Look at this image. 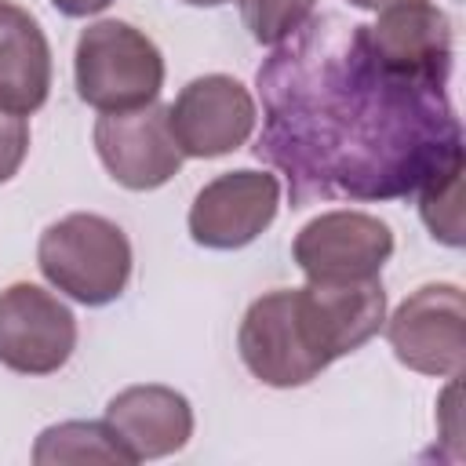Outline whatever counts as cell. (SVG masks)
I'll return each instance as SVG.
<instances>
[{"instance_id":"5bb4252c","label":"cell","mask_w":466,"mask_h":466,"mask_svg":"<svg viewBox=\"0 0 466 466\" xmlns=\"http://www.w3.org/2000/svg\"><path fill=\"white\" fill-rule=\"evenodd\" d=\"M51 95V44L40 22L0 0V109L15 116L36 113Z\"/></svg>"},{"instance_id":"7a4b0ae2","label":"cell","mask_w":466,"mask_h":466,"mask_svg":"<svg viewBox=\"0 0 466 466\" xmlns=\"http://www.w3.org/2000/svg\"><path fill=\"white\" fill-rule=\"evenodd\" d=\"M127 233L95 211H73L51 222L36 244V266L51 288L80 306H109L131 280Z\"/></svg>"},{"instance_id":"3957f363","label":"cell","mask_w":466,"mask_h":466,"mask_svg":"<svg viewBox=\"0 0 466 466\" xmlns=\"http://www.w3.org/2000/svg\"><path fill=\"white\" fill-rule=\"evenodd\" d=\"M76 95L98 113H127L160 98L164 55L160 47L120 18L91 22L73 51Z\"/></svg>"},{"instance_id":"ac0fdd59","label":"cell","mask_w":466,"mask_h":466,"mask_svg":"<svg viewBox=\"0 0 466 466\" xmlns=\"http://www.w3.org/2000/svg\"><path fill=\"white\" fill-rule=\"evenodd\" d=\"M25 153H29V124H25V116H15V113L0 109V182L18 175Z\"/></svg>"},{"instance_id":"9c48e42d","label":"cell","mask_w":466,"mask_h":466,"mask_svg":"<svg viewBox=\"0 0 466 466\" xmlns=\"http://www.w3.org/2000/svg\"><path fill=\"white\" fill-rule=\"evenodd\" d=\"M280 208V182L269 171L237 167L200 186L189 204V237L211 251H237L262 237Z\"/></svg>"},{"instance_id":"d6986e66","label":"cell","mask_w":466,"mask_h":466,"mask_svg":"<svg viewBox=\"0 0 466 466\" xmlns=\"http://www.w3.org/2000/svg\"><path fill=\"white\" fill-rule=\"evenodd\" d=\"M55 11H62L66 18H87V15H98L106 11L113 0H51Z\"/></svg>"},{"instance_id":"7c38bea8","label":"cell","mask_w":466,"mask_h":466,"mask_svg":"<svg viewBox=\"0 0 466 466\" xmlns=\"http://www.w3.org/2000/svg\"><path fill=\"white\" fill-rule=\"evenodd\" d=\"M102 422L109 426L113 441L124 448L127 462H149L175 455L193 437V404L160 382H142L120 390L109 404Z\"/></svg>"},{"instance_id":"6da1fadb","label":"cell","mask_w":466,"mask_h":466,"mask_svg":"<svg viewBox=\"0 0 466 466\" xmlns=\"http://www.w3.org/2000/svg\"><path fill=\"white\" fill-rule=\"evenodd\" d=\"M266 106L258 160L288 175L291 208L313 200H386L415 193L462 160L448 84L386 69L364 25L309 15L258 69Z\"/></svg>"},{"instance_id":"4fadbf2b","label":"cell","mask_w":466,"mask_h":466,"mask_svg":"<svg viewBox=\"0 0 466 466\" xmlns=\"http://www.w3.org/2000/svg\"><path fill=\"white\" fill-rule=\"evenodd\" d=\"M237 350H240L244 368L258 382L277 386V390L306 386L320 375L299 342V331H295V320L288 309V288H273L244 309V320L237 331Z\"/></svg>"},{"instance_id":"5b68a950","label":"cell","mask_w":466,"mask_h":466,"mask_svg":"<svg viewBox=\"0 0 466 466\" xmlns=\"http://www.w3.org/2000/svg\"><path fill=\"white\" fill-rule=\"evenodd\" d=\"M466 302L459 284H422L415 288L393 317L382 324L393 357L419 371L437 379H459L462 357H466Z\"/></svg>"},{"instance_id":"52a82bcc","label":"cell","mask_w":466,"mask_h":466,"mask_svg":"<svg viewBox=\"0 0 466 466\" xmlns=\"http://www.w3.org/2000/svg\"><path fill=\"white\" fill-rule=\"evenodd\" d=\"M76 350L73 309L40 284L18 280L0 291V364L18 375H51Z\"/></svg>"},{"instance_id":"e0dca14e","label":"cell","mask_w":466,"mask_h":466,"mask_svg":"<svg viewBox=\"0 0 466 466\" xmlns=\"http://www.w3.org/2000/svg\"><path fill=\"white\" fill-rule=\"evenodd\" d=\"M237 4L251 40L262 47H277L288 36H295L317 7V0H237Z\"/></svg>"},{"instance_id":"8fae6325","label":"cell","mask_w":466,"mask_h":466,"mask_svg":"<svg viewBox=\"0 0 466 466\" xmlns=\"http://www.w3.org/2000/svg\"><path fill=\"white\" fill-rule=\"evenodd\" d=\"M371 55L411 80L448 84L451 73V18L433 0H393L364 25Z\"/></svg>"},{"instance_id":"ba28073f","label":"cell","mask_w":466,"mask_h":466,"mask_svg":"<svg viewBox=\"0 0 466 466\" xmlns=\"http://www.w3.org/2000/svg\"><path fill=\"white\" fill-rule=\"evenodd\" d=\"M167 124L182 157L211 160L240 149L251 138L258 109L251 91L237 76L204 73L175 95V102L167 106Z\"/></svg>"},{"instance_id":"30bf717a","label":"cell","mask_w":466,"mask_h":466,"mask_svg":"<svg viewBox=\"0 0 466 466\" xmlns=\"http://www.w3.org/2000/svg\"><path fill=\"white\" fill-rule=\"evenodd\" d=\"M95 153L109 178L135 193L160 189L186 160L171 135L167 106L160 102L127 113H102L95 120Z\"/></svg>"},{"instance_id":"2e32d148","label":"cell","mask_w":466,"mask_h":466,"mask_svg":"<svg viewBox=\"0 0 466 466\" xmlns=\"http://www.w3.org/2000/svg\"><path fill=\"white\" fill-rule=\"evenodd\" d=\"M415 193L430 237L448 248H462V160H451L448 167L430 175Z\"/></svg>"},{"instance_id":"9a60e30c","label":"cell","mask_w":466,"mask_h":466,"mask_svg":"<svg viewBox=\"0 0 466 466\" xmlns=\"http://www.w3.org/2000/svg\"><path fill=\"white\" fill-rule=\"evenodd\" d=\"M33 462L40 466L47 462H124L131 466L106 422H80V419L47 426L33 444Z\"/></svg>"},{"instance_id":"ffe728a7","label":"cell","mask_w":466,"mask_h":466,"mask_svg":"<svg viewBox=\"0 0 466 466\" xmlns=\"http://www.w3.org/2000/svg\"><path fill=\"white\" fill-rule=\"evenodd\" d=\"M353 7H360V11H379V7H386V4H393V0H350Z\"/></svg>"},{"instance_id":"8992f818","label":"cell","mask_w":466,"mask_h":466,"mask_svg":"<svg viewBox=\"0 0 466 466\" xmlns=\"http://www.w3.org/2000/svg\"><path fill=\"white\" fill-rule=\"evenodd\" d=\"M390 255L393 229L379 215L353 208L320 211L291 240V258L306 280H371Z\"/></svg>"},{"instance_id":"44dd1931","label":"cell","mask_w":466,"mask_h":466,"mask_svg":"<svg viewBox=\"0 0 466 466\" xmlns=\"http://www.w3.org/2000/svg\"><path fill=\"white\" fill-rule=\"evenodd\" d=\"M182 4H189V7H222L229 0H182Z\"/></svg>"},{"instance_id":"277c9868","label":"cell","mask_w":466,"mask_h":466,"mask_svg":"<svg viewBox=\"0 0 466 466\" xmlns=\"http://www.w3.org/2000/svg\"><path fill=\"white\" fill-rule=\"evenodd\" d=\"M291 320L306 357L324 371L331 360L360 350L386 324V291L371 280H306L288 288Z\"/></svg>"}]
</instances>
